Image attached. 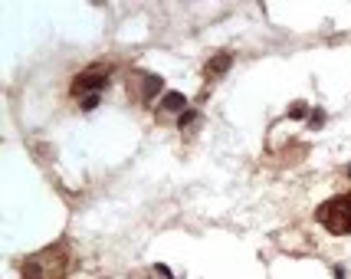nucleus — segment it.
Here are the masks:
<instances>
[{
    "instance_id": "12",
    "label": "nucleus",
    "mask_w": 351,
    "mask_h": 279,
    "mask_svg": "<svg viewBox=\"0 0 351 279\" xmlns=\"http://www.w3.org/2000/svg\"><path fill=\"white\" fill-rule=\"evenodd\" d=\"M348 178H351V168H348Z\"/></svg>"
},
{
    "instance_id": "2",
    "label": "nucleus",
    "mask_w": 351,
    "mask_h": 279,
    "mask_svg": "<svg viewBox=\"0 0 351 279\" xmlns=\"http://www.w3.org/2000/svg\"><path fill=\"white\" fill-rule=\"evenodd\" d=\"M315 220H319L332 236H351V191L322 201L319 207H315Z\"/></svg>"
},
{
    "instance_id": "9",
    "label": "nucleus",
    "mask_w": 351,
    "mask_h": 279,
    "mask_svg": "<svg viewBox=\"0 0 351 279\" xmlns=\"http://www.w3.org/2000/svg\"><path fill=\"white\" fill-rule=\"evenodd\" d=\"M306 115H308V106H306V102H292L289 119H306Z\"/></svg>"
},
{
    "instance_id": "4",
    "label": "nucleus",
    "mask_w": 351,
    "mask_h": 279,
    "mask_svg": "<svg viewBox=\"0 0 351 279\" xmlns=\"http://www.w3.org/2000/svg\"><path fill=\"white\" fill-rule=\"evenodd\" d=\"M125 93L135 106H152L158 95L165 93V79L158 73H145V69H132L125 79Z\"/></svg>"
},
{
    "instance_id": "8",
    "label": "nucleus",
    "mask_w": 351,
    "mask_h": 279,
    "mask_svg": "<svg viewBox=\"0 0 351 279\" xmlns=\"http://www.w3.org/2000/svg\"><path fill=\"white\" fill-rule=\"evenodd\" d=\"M99 102H102V95H89V99H82V102H79V109H82V112H95V109H99Z\"/></svg>"
},
{
    "instance_id": "6",
    "label": "nucleus",
    "mask_w": 351,
    "mask_h": 279,
    "mask_svg": "<svg viewBox=\"0 0 351 279\" xmlns=\"http://www.w3.org/2000/svg\"><path fill=\"white\" fill-rule=\"evenodd\" d=\"M187 109H191V106H187V99H184L181 93H165L161 102H158V115H178V119H181Z\"/></svg>"
},
{
    "instance_id": "3",
    "label": "nucleus",
    "mask_w": 351,
    "mask_h": 279,
    "mask_svg": "<svg viewBox=\"0 0 351 279\" xmlns=\"http://www.w3.org/2000/svg\"><path fill=\"white\" fill-rule=\"evenodd\" d=\"M108 86H112V69L102 66V62H95V66H86L82 73L73 76V82H69V95L82 102V99H89V95L108 93Z\"/></svg>"
},
{
    "instance_id": "1",
    "label": "nucleus",
    "mask_w": 351,
    "mask_h": 279,
    "mask_svg": "<svg viewBox=\"0 0 351 279\" xmlns=\"http://www.w3.org/2000/svg\"><path fill=\"white\" fill-rule=\"evenodd\" d=\"M20 273H23V279H66V273H69V243L60 240V243L27 256L20 263Z\"/></svg>"
},
{
    "instance_id": "5",
    "label": "nucleus",
    "mask_w": 351,
    "mask_h": 279,
    "mask_svg": "<svg viewBox=\"0 0 351 279\" xmlns=\"http://www.w3.org/2000/svg\"><path fill=\"white\" fill-rule=\"evenodd\" d=\"M230 66H233V53H217L214 60L204 66V79H207V82H217V79H223L230 73Z\"/></svg>"
},
{
    "instance_id": "7",
    "label": "nucleus",
    "mask_w": 351,
    "mask_h": 279,
    "mask_svg": "<svg viewBox=\"0 0 351 279\" xmlns=\"http://www.w3.org/2000/svg\"><path fill=\"white\" fill-rule=\"evenodd\" d=\"M197 125H200V112L197 109H187L181 119H178V128H181V132H194Z\"/></svg>"
},
{
    "instance_id": "10",
    "label": "nucleus",
    "mask_w": 351,
    "mask_h": 279,
    "mask_svg": "<svg viewBox=\"0 0 351 279\" xmlns=\"http://www.w3.org/2000/svg\"><path fill=\"white\" fill-rule=\"evenodd\" d=\"M308 125H312V128H322V125H325V112L315 109L312 115H308Z\"/></svg>"
},
{
    "instance_id": "11",
    "label": "nucleus",
    "mask_w": 351,
    "mask_h": 279,
    "mask_svg": "<svg viewBox=\"0 0 351 279\" xmlns=\"http://www.w3.org/2000/svg\"><path fill=\"white\" fill-rule=\"evenodd\" d=\"M335 279H345V269H338L335 266Z\"/></svg>"
}]
</instances>
